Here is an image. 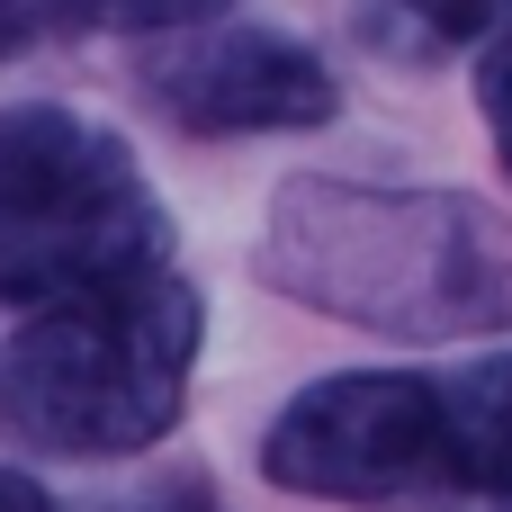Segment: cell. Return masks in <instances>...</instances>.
<instances>
[{
    "mask_svg": "<svg viewBox=\"0 0 512 512\" xmlns=\"http://www.w3.org/2000/svg\"><path fill=\"white\" fill-rule=\"evenodd\" d=\"M261 279L396 342H459L512 324V225L450 189L288 180L270 198Z\"/></svg>",
    "mask_w": 512,
    "mask_h": 512,
    "instance_id": "cell-1",
    "label": "cell"
},
{
    "mask_svg": "<svg viewBox=\"0 0 512 512\" xmlns=\"http://www.w3.org/2000/svg\"><path fill=\"white\" fill-rule=\"evenodd\" d=\"M198 288L171 270H135L117 288L36 306L0 360V423L45 459H135L189 405L198 360Z\"/></svg>",
    "mask_w": 512,
    "mask_h": 512,
    "instance_id": "cell-2",
    "label": "cell"
},
{
    "mask_svg": "<svg viewBox=\"0 0 512 512\" xmlns=\"http://www.w3.org/2000/svg\"><path fill=\"white\" fill-rule=\"evenodd\" d=\"M162 270V207L135 153L81 108H0V306H63Z\"/></svg>",
    "mask_w": 512,
    "mask_h": 512,
    "instance_id": "cell-3",
    "label": "cell"
},
{
    "mask_svg": "<svg viewBox=\"0 0 512 512\" xmlns=\"http://www.w3.org/2000/svg\"><path fill=\"white\" fill-rule=\"evenodd\" d=\"M261 477L315 504H459L441 378L342 369L297 387L261 432Z\"/></svg>",
    "mask_w": 512,
    "mask_h": 512,
    "instance_id": "cell-4",
    "label": "cell"
},
{
    "mask_svg": "<svg viewBox=\"0 0 512 512\" xmlns=\"http://www.w3.org/2000/svg\"><path fill=\"white\" fill-rule=\"evenodd\" d=\"M144 99L189 135H279V126H324L342 108V81L315 45L279 27L207 18L144 63Z\"/></svg>",
    "mask_w": 512,
    "mask_h": 512,
    "instance_id": "cell-5",
    "label": "cell"
},
{
    "mask_svg": "<svg viewBox=\"0 0 512 512\" xmlns=\"http://www.w3.org/2000/svg\"><path fill=\"white\" fill-rule=\"evenodd\" d=\"M441 405H450V477L459 495H512V351L441 378Z\"/></svg>",
    "mask_w": 512,
    "mask_h": 512,
    "instance_id": "cell-6",
    "label": "cell"
},
{
    "mask_svg": "<svg viewBox=\"0 0 512 512\" xmlns=\"http://www.w3.org/2000/svg\"><path fill=\"white\" fill-rule=\"evenodd\" d=\"M423 36H441V45H495L512 36V0H396Z\"/></svg>",
    "mask_w": 512,
    "mask_h": 512,
    "instance_id": "cell-7",
    "label": "cell"
},
{
    "mask_svg": "<svg viewBox=\"0 0 512 512\" xmlns=\"http://www.w3.org/2000/svg\"><path fill=\"white\" fill-rule=\"evenodd\" d=\"M99 18V0H0V54L36 45V36H81Z\"/></svg>",
    "mask_w": 512,
    "mask_h": 512,
    "instance_id": "cell-8",
    "label": "cell"
},
{
    "mask_svg": "<svg viewBox=\"0 0 512 512\" xmlns=\"http://www.w3.org/2000/svg\"><path fill=\"white\" fill-rule=\"evenodd\" d=\"M234 0H99V18H117V27H144V36H180V27H207V18H225Z\"/></svg>",
    "mask_w": 512,
    "mask_h": 512,
    "instance_id": "cell-9",
    "label": "cell"
},
{
    "mask_svg": "<svg viewBox=\"0 0 512 512\" xmlns=\"http://www.w3.org/2000/svg\"><path fill=\"white\" fill-rule=\"evenodd\" d=\"M477 99H486V126H495V153L512 171V36L486 45V72H477Z\"/></svg>",
    "mask_w": 512,
    "mask_h": 512,
    "instance_id": "cell-10",
    "label": "cell"
},
{
    "mask_svg": "<svg viewBox=\"0 0 512 512\" xmlns=\"http://www.w3.org/2000/svg\"><path fill=\"white\" fill-rule=\"evenodd\" d=\"M117 512H225V504H216L207 477H162V486H144L135 504H117Z\"/></svg>",
    "mask_w": 512,
    "mask_h": 512,
    "instance_id": "cell-11",
    "label": "cell"
},
{
    "mask_svg": "<svg viewBox=\"0 0 512 512\" xmlns=\"http://www.w3.org/2000/svg\"><path fill=\"white\" fill-rule=\"evenodd\" d=\"M0 512H54V495H45L36 477H18V468H0Z\"/></svg>",
    "mask_w": 512,
    "mask_h": 512,
    "instance_id": "cell-12",
    "label": "cell"
},
{
    "mask_svg": "<svg viewBox=\"0 0 512 512\" xmlns=\"http://www.w3.org/2000/svg\"><path fill=\"white\" fill-rule=\"evenodd\" d=\"M504 512H512V495H504Z\"/></svg>",
    "mask_w": 512,
    "mask_h": 512,
    "instance_id": "cell-13",
    "label": "cell"
}]
</instances>
